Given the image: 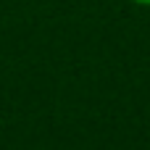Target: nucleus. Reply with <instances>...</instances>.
<instances>
[{
  "label": "nucleus",
  "mask_w": 150,
  "mask_h": 150,
  "mask_svg": "<svg viewBox=\"0 0 150 150\" xmlns=\"http://www.w3.org/2000/svg\"><path fill=\"white\" fill-rule=\"evenodd\" d=\"M132 3H137V5H145V8H150V0H132Z\"/></svg>",
  "instance_id": "nucleus-1"
}]
</instances>
